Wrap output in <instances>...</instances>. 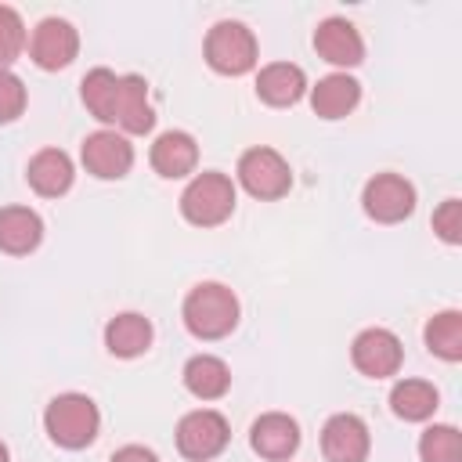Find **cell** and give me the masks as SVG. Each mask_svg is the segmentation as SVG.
Returning a JSON list of instances; mask_svg holds the SVG:
<instances>
[{"instance_id":"1","label":"cell","mask_w":462,"mask_h":462,"mask_svg":"<svg viewBox=\"0 0 462 462\" xmlns=\"http://www.w3.org/2000/svg\"><path fill=\"white\" fill-rule=\"evenodd\" d=\"M83 105L94 119L116 123L126 134H148L155 123L148 83L141 76H116L112 69H94L83 76Z\"/></svg>"},{"instance_id":"25","label":"cell","mask_w":462,"mask_h":462,"mask_svg":"<svg viewBox=\"0 0 462 462\" xmlns=\"http://www.w3.org/2000/svg\"><path fill=\"white\" fill-rule=\"evenodd\" d=\"M22 47H25V25L14 7L0 4V69H7L22 54Z\"/></svg>"},{"instance_id":"4","label":"cell","mask_w":462,"mask_h":462,"mask_svg":"<svg viewBox=\"0 0 462 462\" xmlns=\"http://www.w3.org/2000/svg\"><path fill=\"white\" fill-rule=\"evenodd\" d=\"M231 209H235V184L224 173H199L180 195V213L199 227L224 224Z\"/></svg>"},{"instance_id":"5","label":"cell","mask_w":462,"mask_h":462,"mask_svg":"<svg viewBox=\"0 0 462 462\" xmlns=\"http://www.w3.org/2000/svg\"><path fill=\"white\" fill-rule=\"evenodd\" d=\"M206 61L224 76H242L256 65V40L242 22H217L206 36Z\"/></svg>"},{"instance_id":"28","label":"cell","mask_w":462,"mask_h":462,"mask_svg":"<svg viewBox=\"0 0 462 462\" xmlns=\"http://www.w3.org/2000/svg\"><path fill=\"white\" fill-rule=\"evenodd\" d=\"M112 462H159V458L148 448H141V444H126V448H119L112 455Z\"/></svg>"},{"instance_id":"17","label":"cell","mask_w":462,"mask_h":462,"mask_svg":"<svg viewBox=\"0 0 462 462\" xmlns=\"http://www.w3.org/2000/svg\"><path fill=\"white\" fill-rule=\"evenodd\" d=\"M303 90H307V76L300 65H289V61H274V65L260 69V76H256V94L278 108L296 105L303 97Z\"/></svg>"},{"instance_id":"3","label":"cell","mask_w":462,"mask_h":462,"mask_svg":"<svg viewBox=\"0 0 462 462\" xmlns=\"http://www.w3.org/2000/svg\"><path fill=\"white\" fill-rule=\"evenodd\" d=\"M43 426H47L54 444H61V448H87L97 437L101 415H97V404L87 393H61V397H54L47 404Z\"/></svg>"},{"instance_id":"11","label":"cell","mask_w":462,"mask_h":462,"mask_svg":"<svg viewBox=\"0 0 462 462\" xmlns=\"http://www.w3.org/2000/svg\"><path fill=\"white\" fill-rule=\"evenodd\" d=\"M79 51V36L65 18H43L32 29V43L29 54L40 69H65Z\"/></svg>"},{"instance_id":"24","label":"cell","mask_w":462,"mask_h":462,"mask_svg":"<svg viewBox=\"0 0 462 462\" xmlns=\"http://www.w3.org/2000/svg\"><path fill=\"white\" fill-rule=\"evenodd\" d=\"M422 462H462V437L455 426H430L419 440Z\"/></svg>"},{"instance_id":"12","label":"cell","mask_w":462,"mask_h":462,"mask_svg":"<svg viewBox=\"0 0 462 462\" xmlns=\"http://www.w3.org/2000/svg\"><path fill=\"white\" fill-rule=\"evenodd\" d=\"M321 451L328 462H365L368 455V426L343 411V415H332L321 430Z\"/></svg>"},{"instance_id":"9","label":"cell","mask_w":462,"mask_h":462,"mask_svg":"<svg viewBox=\"0 0 462 462\" xmlns=\"http://www.w3.org/2000/svg\"><path fill=\"white\" fill-rule=\"evenodd\" d=\"M350 357H354V368L368 379H386L401 368V339L390 332V328H365L354 346H350Z\"/></svg>"},{"instance_id":"15","label":"cell","mask_w":462,"mask_h":462,"mask_svg":"<svg viewBox=\"0 0 462 462\" xmlns=\"http://www.w3.org/2000/svg\"><path fill=\"white\" fill-rule=\"evenodd\" d=\"M195 162H199V144H195L191 134L166 130V134L155 137V144H152V166H155V173H162V177H184V173L195 170Z\"/></svg>"},{"instance_id":"29","label":"cell","mask_w":462,"mask_h":462,"mask_svg":"<svg viewBox=\"0 0 462 462\" xmlns=\"http://www.w3.org/2000/svg\"><path fill=\"white\" fill-rule=\"evenodd\" d=\"M0 462H7V448L4 444H0Z\"/></svg>"},{"instance_id":"8","label":"cell","mask_w":462,"mask_h":462,"mask_svg":"<svg viewBox=\"0 0 462 462\" xmlns=\"http://www.w3.org/2000/svg\"><path fill=\"white\" fill-rule=\"evenodd\" d=\"M365 213L379 224H397L415 209V188L397 173H379L365 184Z\"/></svg>"},{"instance_id":"13","label":"cell","mask_w":462,"mask_h":462,"mask_svg":"<svg viewBox=\"0 0 462 462\" xmlns=\"http://www.w3.org/2000/svg\"><path fill=\"white\" fill-rule=\"evenodd\" d=\"M249 440H253V451L256 455L282 462V458H289L300 448V426L289 415H282V411H267V415H260L253 422Z\"/></svg>"},{"instance_id":"19","label":"cell","mask_w":462,"mask_h":462,"mask_svg":"<svg viewBox=\"0 0 462 462\" xmlns=\"http://www.w3.org/2000/svg\"><path fill=\"white\" fill-rule=\"evenodd\" d=\"M40 238H43V220L32 209H25V206L0 209V249L4 253L22 256V253L36 249Z\"/></svg>"},{"instance_id":"7","label":"cell","mask_w":462,"mask_h":462,"mask_svg":"<svg viewBox=\"0 0 462 462\" xmlns=\"http://www.w3.org/2000/svg\"><path fill=\"white\" fill-rule=\"evenodd\" d=\"M231 430H227V419L213 408H199V411H188L177 426V448L184 458L191 462H206L213 455L224 451Z\"/></svg>"},{"instance_id":"22","label":"cell","mask_w":462,"mask_h":462,"mask_svg":"<svg viewBox=\"0 0 462 462\" xmlns=\"http://www.w3.org/2000/svg\"><path fill=\"white\" fill-rule=\"evenodd\" d=\"M390 408L393 415H401L404 422H422L437 411V390L422 379H404L390 390Z\"/></svg>"},{"instance_id":"6","label":"cell","mask_w":462,"mask_h":462,"mask_svg":"<svg viewBox=\"0 0 462 462\" xmlns=\"http://www.w3.org/2000/svg\"><path fill=\"white\" fill-rule=\"evenodd\" d=\"M238 180L256 199H282L292 188V170L274 148H249L238 159Z\"/></svg>"},{"instance_id":"26","label":"cell","mask_w":462,"mask_h":462,"mask_svg":"<svg viewBox=\"0 0 462 462\" xmlns=\"http://www.w3.org/2000/svg\"><path fill=\"white\" fill-rule=\"evenodd\" d=\"M22 108H25V87H22V79L14 72L0 69V123L18 119Z\"/></svg>"},{"instance_id":"10","label":"cell","mask_w":462,"mask_h":462,"mask_svg":"<svg viewBox=\"0 0 462 462\" xmlns=\"http://www.w3.org/2000/svg\"><path fill=\"white\" fill-rule=\"evenodd\" d=\"M83 166L101 180H119L134 166V148L116 130H97L83 141Z\"/></svg>"},{"instance_id":"27","label":"cell","mask_w":462,"mask_h":462,"mask_svg":"<svg viewBox=\"0 0 462 462\" xmlns=\"http://www.w3.org/2000/svg\"><path fill=\"white\" fill-rule=\"evenodd\" d=\"M433 231H437L448 245H455V242L462 238V202H458V199L440 202V209L433 213Z\"/></svg>"},{"instance_id":"21","label":"cell","mask_w":462,"mask_h":462,"mask_svg":"<svg viewBox=\"0 0 462 462\" xmlns=\"http://www.w3.org/2000/svg\"><path fill=\"white\" fill-rule=\"evenodd\" d=\"M184 386L199 397V401H217L227 393L231 386V372L220 357L213 354H195L188 365H184Z\"/></svg>"},{"instance_id":"23","label":"cell","mask_w":462,"mask_h":462,"mask_svg":"<svg viewBox=\"0 0 462 462\" xmlns=\"http://www.w3.org/2000/svg\"><path fill=\"white\" fill-rule=\"evenodd\" d=\"M426 346L444 361H458L462 357V314L458 310L433 314L426 325Z\"/></svg>"},{"instance_id":"2","label":"cell","mask_w":462,"mask_h":462,"mask_svg":"<svg viewBox=\"0 0 462 462\" xmlns=\"http://www.w3.org/2000/svg\"><path fill=\"white\" fill-rule=\"evenodd\" d=\"M184 325L199 339H220L238 325V300L220 282H202L184 300Z\"/></svg>"},{"instance_id":"14","label":"cell","mask_w":462,"mask_h":462,"mask_svg":"<svg viewBox=\"0 0 462 462\" xmlns=\"http://www.w3.org/2000/svg\"><path fill=\"white\" fill-rule=\"evenodd\" d=\"M314 47L325 61L332 65H357L365 58V43L361 32L346 22V18H325L314 32Z\"/></svg>"},{"instance_id":"18","label":"cell","mask_w":462,"mask_h":462,"mask_svg":"<svg viewBox=\"0 0 462 462\" xmlns=\"http://www.w3.org/2000/svg\"><path fill=\"white\" fill-rule=\"evenodd\" d=\"M25 177H29V184H32V191L54 199V195L69 191V184H72V159H69L61 148H43V152H36V155L29 159Z\"/></svg>"},{"instance_id":"20","label":"cell","mask_w":462,"mask_h":462,"mask_svg":"<svg viewBox=\"0 0 462 462\" xmlns=\"http://www.w3.org/2000/svg\"><path fill=\"white\" fill-rule=\"evenodd\" d=\"M152 343V321L144 314H116L108 325H105V346L116 354V357H137L144 354Z\"/></svg>"},{"instance_id":"16","label":"cell","mask_w":462,"mask_h":462,"mask_svg":"<svg viewBox=\"0 0 462 462\" xmlns=\"http://www.w3.org/2000/svg\"><path fill=\"white\" fill-rule=\"evenodd\" d=\"M357 101H361V83L346 72H332L318 79V87L310 90V105L321 119H343L346 112H354Z\"/></svg>"}]
</instances>
